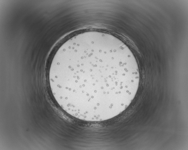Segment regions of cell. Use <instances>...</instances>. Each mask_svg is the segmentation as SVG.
Here are the masks:
<instances>
[{"label": "cell", "instance_id": "obj_1", "mask_svg": "<svg viewBox=\"0 0 188 150\" xmlns=\"http://www.w3.org/2000/svg\"><path fill=\"white\" fill-rule=\"evenodd\" d=\"M140 78L136 61L128 52L95 41L72 44L49 73L61 107L89 121L107 120L124 110L136 94Z\"/></svg>", "mask_w": 188, "mask_h": 150}]
</instances>
